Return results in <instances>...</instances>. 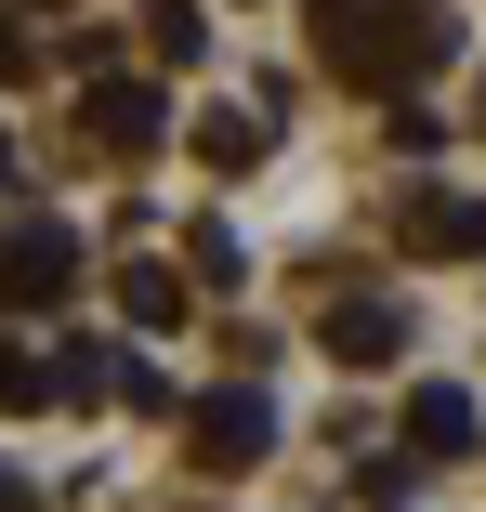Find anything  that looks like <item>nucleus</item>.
<instances>
[{"mask_svg": "<svg viewBox=\"0 0 486 512\" xmlns=\"http://www.w3.org/2000/svg\"><path fill=\"white\" fill-rule=\"evenodd\" d=\"M408 250H486V197H408Z\"/></svg>", "mask_w": 486, "mask_h": 512, "instance_id": "423d86ee", "label": "nucleus"}, {"mask_svg": "<svg viewBox=\"0 0 486 512\" xmlns=\"http://www.w3.org/2000/svg\"><path fill=\"white\" fill-rule=\"evenodd\" d=\"M106 394H119V407H145V421H158V407H184V394H171L145 355H106Z\"/></svg>", "mask_w": 486, "mask_h": 512, "instance_id": "9b49d317", "label": "nucleus"}, {"mask_svg": "<svg viewBox=\"0 0 486 512\" xmlns=\"http://www.w3.org/2000/svg\"><path fill=\"white\" fill-rule=\"evenodd\" d=\"M0 407H53V368H40L27 342H0Z\"/></svg>", "mask_w": 486, "mask_h": 512, "instance_id": "f8f14e48", "label": "nucleus"}, {"mask_svg": "<svg viewBox=\"0 0 486 512\" xmlns=\"http://www.w3.org/2000/svg\"><path fill=\"white\" fill-rule=\"evenodd\" d=\"M66 289H79V237H66L53 211L0 224V316H53Z\"/></svg>", "mask_w": 486, "mask_h": 512, "instance_id": "f03ea898", "label": "nucleus"}, {"mask_svg": "<svg viewBox=\"0 0 486 512\" xmlns=\"http://www.w3.org/2000/svg\"><path fill=\"white\" fill-rule=\"evenodd\" d=\"M316 342H329L342 368H395V355H408V302H395V289H355V302L316 316Z\"/></svg>", "mask_w": 486, "mask_h": 512, "instance_id": "39448f33", "label": "nucleus"}, {"mask_svg": "<svg viewBox=\"0 0 486 512\" xmlns=\"http://www.w3.org/2000/svg\"><path fill=\"white\" fill-rule=\"evenodd\" d=\"M408 447H421V460H460V447H486L473 394H408Z\"/></svg>", "mask_w": 486, "mask_h": 512, "instance_id": "0eeeda50", "label": "nucleus"}, {"mask_svg": "<svg viewBox=\"0 0 486 512\" xmlns=\"http://www.w3.org/2000/svg\"><path fill=\"white\" fill-rule=\"evenodd\" d=\"M79 132H92V145H119V158H145V145H171V92L132 79V66H106V79L79 92Z\"/></svg>", "mask_w": 486, "mask_h": 512, "instance_id": "20e7f679", "label": "nucleus"}, {"mask_svg": "<svg viewBox=\"0 0 486 512\" xmlns=\"http://www.w3.org/2000/svg\"><path fill=\"white\" fill-rule=\"evenodd\" d=\"M27 66H40V27L14 14V0H0V79H27Z\"/></svg>", "mask_w": 486, "mask_h": 512, "instance_id": "4468645a", "label": "nucleus"}, {"mask_svg": "<svg viewBox=\"0 0 486 512\" xmlns=\"http://www.w3.org/2000/svg\"><path fill=\"white\" fill-rule=\"evenodd\" d=\"M316 53L355 92H395V106H408V92L460 53V14H447V0H316Z\"/></svg>", "mask_w": 486, "mask_h": 512, "instance_id": "f257e3e1", "label": "nucleus"}, {"mask_svg": "<svg viewBox=\"0 0 486 512\" xmlns=\"http://www.w3.org/2000/svg\"><path fill=\"white\" fill-rule=\"evenodd\" d=\"M145 53L158 66H198L211 53V14H198V0H145Z\"/></svg>", "mask_w": 486, "mask_h": 512, "instance_id": "6e6552de", "label": "nucleus"}, {"mask_svg": "<svg viewBox=\"0 0 486 512\" xmlns=\"http://www.w3.org/2000/svg\"><path fill=\"white\" fill-rule=\"evenodd\" d=\"M119 302H132V329H184V302H198V289H184L171 263H132V276H119Z\"/></svg>", "mask_w": 486, "mask_h": 512, "instance_id": "1a4fd4ad", "label": "nucleus"}, {"mask_svg": "<svg viewBox=\"0 0 486 512\" xmlns=\"http://www.w3.org/2000/svg\"><path fill=\"white\" fill-rule=\"evenodd\" d=\"M198 158H211V171H250V158H263V119H250V106H211V119H198Z\"/></svg>", "mask_w": 486, "mask_h": 512, "instance_id": "9d476101", "label": "nucleus"}, {"mask_svg": "<svg viewBox=\"0 0 486 512\" xmlns=\"http://www.w3.org/2000/svg\"><path fill=\"white\" fill-rule=\"evenodd\" d=\"M184 263H198V276L224 289V276H237V224H198V237H184Z\"/></svg>", "mask_w": 486, "mask_h": 512, "instance_id": "ddd939ff", "label": "nucleus"}, {"mask_svg": "<svg viewBox=\"0 0 486 512\" xmlns=\"http://www.w3.org/2000/svg\"><path fill=\"white\" fill-rule=\"evenodd\" d=\"M40 14H53V0H40Z\"/></svg>", "mask_w": 486, "mask_h": 512, "instance_id": "f3484780", "label": "nucleus"}, {"mask_svg": "<svg viewBox=\"0 0 486 512\" xmlns=\"http://www.w3.org/2000/svg\"><path fill=\"white\" fill-rule=\"evenodd\" d=\"M0 512H40V499H27V486H14V473H0Z\"/></svg>", "mask_w": 486, "mask_h": 512, "instance_id": "2eb2a0df", "label": "nucleus"}, {"mask_svg": "<svg viewBox=\"0 0 486 512\" xmlns=\"http://www.w3.org/2000/svg\"><path fill=\"white\" fill-rule=\"evenodd\" d=\"M184 447H198V473H250L276 447V394H250V381L198 394V407H184Z\"/></svg>", "mask_w": 486, "mask_h": 512, "instance_id": "7ed1b4c3", "label": "nucleus"}, {"mask_svg": "<svg viewBox=\"0 0 486 512\" xmlns=\"http://www.w3.org/2000/svg\"><path fill=\"white\" fill-rule=\"evenodd\" d=\"M0 184H14V145H0Z\"/></svg>", "mask_w": 486, "mask_h": 512, "instance_id": "dca6fc26", "label": "nucleus"}]
</instances>
